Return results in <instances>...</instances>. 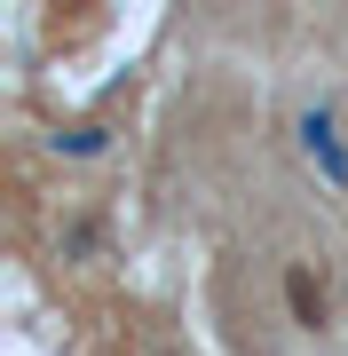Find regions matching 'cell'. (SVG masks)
<instances>
[{"instance_id": "1", "label": "cell", "mask_w": 348, "mask_h": 356, "mask_svg": "<svg viewBox=\"0 0 348 356\" xmlns=\"http://www.w3.org/2000/svg\"><path fill=\"white\" fill-rule=\"evenodd\" d=\"M285 293H293V317H301V325H324V285L309 277V269H293V277H285Z\"/></svg>"}]
</instances>
